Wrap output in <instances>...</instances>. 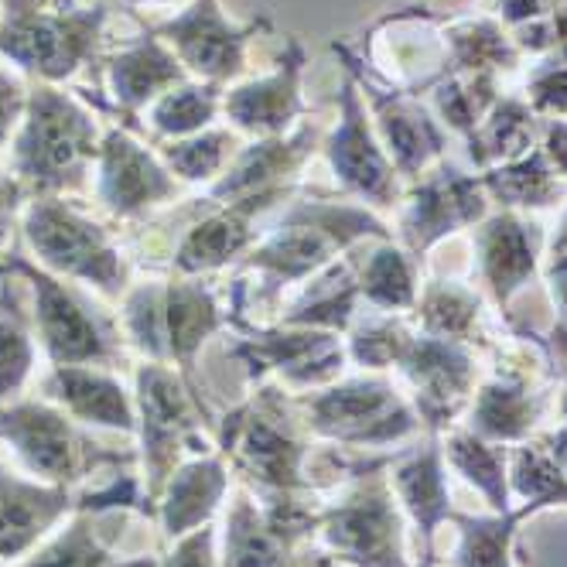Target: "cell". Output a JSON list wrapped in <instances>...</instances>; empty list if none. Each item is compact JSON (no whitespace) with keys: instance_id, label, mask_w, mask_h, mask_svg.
I'll list each match as a JSON object with an SVG mask.
<instances>
[{"instance_id":"cell-1","label":"cell","mask_w":567,"mask_h":567,"mask_svg":"<svg viewBox=\"0 0 567 567\" xmlns=\"http://www.w3.org/2000/svg\"><path fill=\"white\" fill-rule=\"evenodd\" d=\"M390 236V223L362 202L301 188L284 216L264 229L257 247L233 267L229 311H247L257 298L277 305L359 243Z\"/></svg>"},{"instance_id":"cell-2","label":"cell","mask_w":567,"mask_h":567,"mask_svg":"<svg viewBox=\"0 0 567 567\" xmlns=\"http://www.w3.org/2000/svg\"><path fill=\"white\" fill-rule=\"evenodd\" d=\"M311 441L295 393L274 380L250 383V393L216 421V449L236 485L260 503L321 493L311 472Z\"/></svg>"},{"instance_id":"cell-3","label":"cell","mask_w":567,"mask_h":567,"mask_svg":"<svg viewBox=\"0 0 567 567\" xmlns=\"http://www.w3.org/2000/svg\"><path fill=\"white\" fill-rule=\"evenodd\" d=\"M103 141L100 113L69 86L31 83L28 110L11 141V175L28 198L93 192V168Z\"/></svg>"},{"instance_id":"cell-4","label":"cell","mask_w":567,"mask_h":567,"mask_svg":"<svg viewBox=\"0 0 567 567\" xmlns=\"http://www.w3.org/2000/svg\"><path fill=\"white\" fill-rule=\"evenodd\" d=\"M116 308L127 346L147 362H168L192 386H198L202 349L229 326V305H223L209 277H144L131 284Z\"/></svg>"},{"instance_id":"cell-5","label":"cell","mask_w":567,"mask_h":567,"mask_svg":"<svg viewBox=\"0 0 567 567\" xmlns=\"http://www.w3.org/2000/svg\"><path fill=\"white\" fill-rule=\"evenodd\" d=\"M18 233L28 257L55 277H65L96 298L120 305L131 291L134 260L120 236L69 195H38L21 209Z\"/></svg>"},{"instance_id":"cell-6","label":"cell","mask_w":567,"mask_h":567,"mask_svg":"<svg viewBox=\"0 0 567 567\" xmlns=\"http://www.w3.org/2000/svg\"><path fill=\"white\" fill-rule=\"evenodd\" d=\"M386 462L336 465V478L318 506L315 540L349 567H414L403 516Z\"/></svg>"},{"instance_id":"cell-7","label":"cell","mask_w":567,"mask_h":567,"mask_svg":"<svg viewBox=\"0 0 567 567\" xmlns=\"http://www.w3.org/2000/svg\"><path fill=\"white\" fill-rule=\"evenodd\" d=\"M106 4H42L4 0L0 8V59L28 83L72 86L103 59Z\"/></svg>"},{"instance_id":"cell-8","label":"cell","mask_w":567,"mask_h":567,"mask_svg":"<svg viewBox=\"0 0 567 567\" xmlns=\"http://www.w3.org/2000/svg\"><path fill=\"white\" fill-rule=\"evenodd\" d=\"M137 403V462L147 516L168 475L192 455L216 452V417L206 411L202 390L168 362L141 359L134 370Z\"/></svg>"},{"instance_id":"cell-9","label":"cell","mask_w":567,"mask_h":567,"mask_svg":"<svg viewBox=\"0 0 567 567\" xmlns=\"http://www.w3.org/2000/svg\"><path fill=\"white\" fill-rule=\"evenodd\" d=\"M301 421L315 441L339 452H380L414 441L424 424L390 373L342 377L321 390L295 393Z\"/></svg>"},{"instance_id":"cell-10","label":"cell","mask_w":567,"mask_h":567,"mask_svg":"<svg viewBox=\"0 0 567 567\" xmlns=\"http://www.w3.org/2000/svg\"><path fill=\"white\" fill-rule=\"evenodd\" d=\"M14 270L28 284L34 339L49 367H113L120 362V321L93 308L86 288L49 274L14 250Z\"/></svg>"},{"instance_id":"cell-11","label":"cell","mask_w":567,"mask_h":567,"mask_svg":"<svg viewBox=\"0 0 567 567\" xmlns=\"http://www.w3.org/2000/svg\"><path fill=\"white\" fill-rule=\"evenodd\" d=\"M229 329V355L243 362L250 383L274 380L291 393H308L342 380L349 370L346 336L339 332L280 326V321H254L239 311H229L226 332Z\"/></svg>"},{"instance_id":"cell-12","label":"cell","mask_w":567,"mask_h":567,"mask_svg":"<svg viewBox=\"0 0 567 567\" xmlns=\"http://www.w3.org/2000/svg\"><path fill=\"white\" fill-rule=\"evenodd\" d=\"M86 431L45 396H18L0 408V444L14 455L18 468L65 489H79L93 472L120 462Z\"/></svg>"},{"instance_id":"cell-13","label":"cell","mask_w":567,"mask_h":567,"mask_svg":"<svg viewBox=\"0 0 567 567\" xmlns=\"http://www.w3.org/2000/svg\"><path fill=\"white\" fill-rule=\"evenodd\" d=\"M332 52H336L342 72L355 83L362 103H367L373 131H377L380 144L386 147L393 168L400 172L403 182L421 178L427 168L437 165V161H444L449 131L437 124V116L417 93L390 83L380 69H370L367 52L352 49L349 42H339L336 38Z\"/></svg>"},{"instance_id":"cell-14","label":"cell","mask_w":567,"mask_h":567,"mask_svg":"<svg viewBox=\"0 0 567 567\" xmlns=\"http://www.w3.org/2000/svg\"><path fill=\"white\" fill-rule=\"evenodd\" d=\"M301 188L305 182L264 188V192L243 195L233 202H219V206H202V202H195L192 219L185 223L168 260L172 274L213 277L226 267H236L264 236V219L274 209L288 206Z\"/></svg>"},{"instance_id":"cell-15","label":"cell","mask_w":567,"mask_h":567,"mask_svg":"<svg viewBox=\"0 0 567 567\" xmlns=\"http://www.w3.org/2000/svg\"><path fill=\"white\" fill-rule=\"evenodd\" d=\"M489 213L493 198L482 175L444 157L403 188L396 206V243L414 260H424L437 243L475 229Z\"/></svg>"},{"instance_id":"cell-16","label":"cell","mask_w":567,"mask_h":567,"mask_svg":"<svg viewBox=\"0 0 567 567\" xmlns=\"http://www.w3.org/2000/svg\"><path fill=\"white\" fill-rule=\"evenodd\" d=\"M336 110H339L336 124H332V131H326L321 154L329 161V172H332L339 192L352 202H362V206L377 209L380 216L396 213L408 182H403L400 172L393 168L386 147L380 144V137L373 131L370 110L346 72L339 79Z\"/></svg>"},{"instance_id":"cell-17","label":"cell","mask_w":567,"mask_h":567,"mask_svg":"<svg viewBox=\"0 0 567 567\" xmlns=\"http://www.w3.org/2000/svg\"><path fill=\"white\" fill-rule=\"evenodd\" d=\"M270 28L274 21L267 14L233 21L223 0H188L168 21L151 24V31L178 55L192 79L216 83L223 90L247 75L250 45Z\"/></svg>"},{"instance_id":"cell-18","label":"cell","mask_w":567,"mask_h":567,"mask_svg":"<svg viewBox=\"0 0 567 567\" xmlns=\"http://www.w3.org/2000/svg\"><path fill=\"white\" fill-rule=\"evenodd\" d=\"M93 195L110 219L141 223L182 202L185 185L168 172L151 141L124 124H106L93 168Z\"/></svg>"},{"instance_id":"cell-19","label":"cell","mask_w":567,"mask_h":567,"mask_svg":"<svg viewBox=\"0 0 567 567\" xmlns=\"http://www.w3.org/2000/svg\"><path fill=\"white\" fill-rule=\"evenodd\" d=\"M131 509L147 513L141 475H113L103 489L83 493L79 509L59 530L11 567H116L113 544ZM127 567H154V560H134Z\"/></svg>"},{"instance_id":"cell-20","label":"cell","mask_w":567,"mask_h":567,"mask_svg":"<svg viewBox=\"0 0 567 567\" xmlns=\"http://www.w3.org/2000/svg\"><path fill=\"white\" fill-rule=\"evenodd\" d=\"M393 373L414 403L424 434H444L465 417L485 367L482 349L417 332Z\"/></svg>"},{"instance_id":"cell-21","label":"cell","mask_w":567,"mask_h":567,"mask_svg":"<svg viewBox=\"0 0 567 567\" xmlns=\"http://www.w3.org/2000/svg\"><path fill=\"white\" fill-rule=\"evenodd\" d=\"M547 247V226L530 213L493 209L472 229V274L503 321H509V305L540 277Z\"/></svg>"},{"instance_id":"cell-22","label":"cell","mask_w":567,"mask_h":567,"mask_svg":"<svg viewBox=\"0 0 567 567\" xmlns=\"http://www.w3.org/2000/svg\"><path fill=\"white\" fill-rule=\"evenodd\" d=\"M305 72H308V49L298 34H291L270 72L254 79L243 75L239 83L226 86L223 120L247 141L291 134L308 116Z\"/></svg>"},{"instance_id":"cell-23","label":"cell","mask_w":567,"mask_h":567,"mask_svg":"<svg viewBox=\"0 0 567 567\" xmlns=\"http://www.w3.org/2000/svg\"><path fill=\"white\" fill-rule=\"evenodd\" d=\"M185 79L192 75L185 72L178 55L151 28L100 59V83L110 100L106 110L120 116V124L131 131H137V120L154 100L182 86Z\"/></svg>"},{"instance_id":"cell-24","label":"cell","mask_w":567,"mask_h":567,"mask_svg":"<svg viewBox=\"0 0 567 567\" xmlns=\"http://www.w3.org/2000/svg\"><path fill=\"white\" fill-rule=\"evenodd\" d=\"M386 475L403 516L417 534V560H437V530L455 513L441 434H424L421 444L393 452Z\"/></svg>"},{"instance_id":"cell-25","label":"cell","mask_w":567,"mask_h":567,"mask_svg":"<svg viewBox=\"0 0 567 567\" xmlns=\"http://www.w3.org/2000/svg\"><path fill=\"white\" fill-rule=\"evenodd\" d=\"M321 141H326V127L315 124V120H305L291 134L247 141L233 157V165L223 172V178L202 188L198 202L202 206H219V202H233L264 188L301 185V172L321 151Z\"/></svg>"},{"instance_id":"cell-26","label":"cell","mask_w":567,"mask_h":567,"mask_svg":"<svg viewBox=\"0 0 567 567\" xmlns=\"http://www.w3.org/2000/svg\"><path fill=\"white\" fill-rule=\"evenodd\" d=\"M83 493L31 478L0 462V567L28 557L79 509Z\"/></svg>"},{"instance_id":"cell-27","label":"cell","mask_w":567,"mask_h":567,"mask_svg":"<svg viewBox=\"0 0 567 567\" xmlns=\"http://www.w3.org/2000/svg\"><path fill=\"white\" fill-rule=\"evenodd\" d=\"M38 396L52 400L90 431L137 434L134 386L120 380L113 367H49L38 380Z\"/></svg>"},{"instance_id":"cell-28","label":"cell","mask_w":567,"mask_h":567,"mask_svg":"<svg viewBox=\"0 0 567 567\" xmlns=\"http://www.w3.org/2000/svg\"><path fill=\"white\" fill-rule=\"evenodd\" d=\"M229 489H233V472L219 449L206 455H192L168 475L165 489L154 499L151 516L157 519L161 534L172 544L198 530V526L216 523Z\"/></svg>"},{"instance_id":"cell-29","label":"cell","mask_w":567,"mask_h":567,"mask_svg":"<svg viewBox=\"0 0 567 567\" xmlns=\"http://www.w3.org/2000/svg\"><path fill=\"white\" fill-rule=\"evenodd\" d=\"M362 247V243H359ZM359 247L321 267L315 277H308L291 305H280V315L270 321L280 326H301V329H321L346 336L355 318L362 315V295H359Z\"/></svg>"},{"instance_id":"cell-30","label":"cell","mask_w":567,"mask_h":567,"mask_svg":"<svg viewBox=\"0 0 567 567\" xmlns=\"http://www.w3.org/2000/svg\"><path fill=\"white\" fill-rule=\"evenodd\" d=\"M485 295L475 284L455 280V277H431L421 280L417 305L411 311L417 332L434 339L465 342L485 352L493 339L485 336Z\"/></svg>"},{"instance_id":"cell-31","label":"cell","mask_w":567,"mask_h":567,"mask_svg":"<svg viewBox=\"0 0 567 567\" xmlns=\"http://www.w3.org/2000/svg\"><path fill=\"white\" fill-rule=\"evenodd\" d=\"M421 260L400 247L396 236L370 239L359 247V295L362 308L411 315L421 291Z\"/></svg>"},{"instance_id":"cell-32","label":"cell","mask_w":567,"mask_h":567,"mask_svg":"<svg viewBox=\"0 0 567 567\" xmlns=\"http://www.w3.org/2000/svg\"><path fill=\"white\" fill-rule=\"evenodd\" d=\"M38 352L42 349L34 339L31 295L14 270L0 277V408L24 396L38 367Z\"/></svg>"},{"instance_id":"cell-33","label":"cell","mask_w":567,"mask_h":567,"mask_svg":"<svg viewBox=\"0 0 567 567\" xmlns=\"http://www.w3.org/2000/svg\"><path fill=\"white\" fill-rule=\"evenodd\" d=\"M544 116L523 100V93H503L482 124L465 137V154L475 172H489L506 161L530 154L540 144Z\"/></svg>"},{"instance_id":"cell-34","label":"cell","mask_w":567,"mask_h":567,"mask_svg":"<svg viewBox=\"0 0 567 567\" xmlns=\"http://www.w3.org/2000/svg\"><path fill=\"white\" fill-rule=\"evenodd\" d=\"M295 550L267 523L254 493L233 482L219 523V564L223 567H284Z\"/></svg>"},{"instance_id":"cell-35","label":"cell","mask_w":567,"mask_h":567,"mask_svg":"<svg viewBox=\"0 0 567 567\" xmlns=\"http://www.w3.org/2000/svg\"><path fill=\"white\" fill-rule=\"evenodd\" d=\"M441 49L449 72H493L509 75L523 65V52L513 42V31L493 14H468L441 21Z\"/></svg>"},{"instance_id":"cell-36","label":"cell","mask_w":567,"mask_h":567,"mask_svg":"<svg viewBox=\"0 0 567 567\" xmlns=\"http://www.w3.org/2000/svg\"><path fill=\"white\" fill-rule=\"evenodd\" d=\"M441 449L449 472L462 475L482 496V503L489 506V513H509L516 506L509 493V444L485 441L468 427L455 424L441 434Z\"/></svg>"},{"instance_id":"cell-37","label":"cell","mask_w":567,"mask_h":567,"mask_svg":"<svg viewBox=\"0 0 567 567\" xmlns=\"http://www.w3.org/2000/svg\"><path fill=\"white\" fill-rule=\"evenodd\" d=\"M482 185L493 198V209H513V213H544L567 202V178H560L540 147L523 154L506 165H496L489 172H478Z\"/></svg>"},{"instance_id":"cell-38","label":"cell","mask_w":567,"mask_h":567,"mask_svg":"<svg viewBox=\"0 0 567 567\" xmlns=\"http://www.w3.org/2000/svg\"><path fill=\"white\" fill-rule=\"evenodd\" d=\"M223 96L226 90L216 83H202V79H185L182 86L168 90L161 100H154L144 110V127L154 141H178L192 137L219 124L223 116Z\"/></svg>"},{"instance_id":"cell-39","label":"cell","mask_w":567,"mask_h":567,"mask_svg":"<svg viewBox=\"0 0 567 567\" xmlns=\"http://www.w3.org/2000/svg\"><path fill=\"white\" fill-rule=\"evenodd\" d=\"M530 519L523 506L509 513H452L455 526V554L452 567H516V537L519 526Z\"/></svg>"},{"instance_id":"cell-40","label":"cell","mask_w":567,"mask_h":567,"mask_svg":"<svg viewBox=\"0 0 567 567\" xmlns=\"http://www.w3.org/2000/svg\"><path fill=\"white\" fill-rule=\"evenodd\" d=\"M509 493L530 519L544 509H567V472L557 465L544 434L509 449Z\"/></svg>"},{"instance_id":"cell-41","label":"cell","mask_w":567,"mask_h":567,"mask_svg":"<svg viewBox=\"0 0 567 567\" xmlns=\"http://www.w3.org/2000/svg\"><path fill=\"white\" fill-rule=\"evenodd\" d=\"M243 144H247V137L236 134L229 124L226 127L216 124L209 131L178 141H154L161 161H165L168 172L185 188H209L216 178H223V172L233 165V157L239 154Z\"/></svg>"},{"instance_id":"cell-42","label":"cell","mask_w":567,"mask_h":567,"mask_svg":"<svg viewBox=\"0 0 567 567\" xmlns=\"http://www.w3.org/2000/svg\"><path fill=\"white\" fill-rule=\"evenodd\" d=\"M503 96V75L493 72H449L441 83L431 86V113L437 116V124L455 134L468 137L482 116L496 106Z\"/></svg>"},{"instance_id":"cell-43","label":"cell","mask_w":567,"mask_h":567,"mask_svg":"<svg viewBox=\"0 0 567 567\" xmlns=\"http://www.w3.org/2000/svg\"><path fill=\"white\" fill-rule=\"evenodd\" d=\"M417 326L411 315H390V311H362L355 326L346 332L349 367L362 373H390L400 367L403 352L411 349Z\"/></svg>"},{"instance_id":"cell-44","label":"cell","mask_w":567,"mask_h":567,"mask_svg":"<svg viewBox=\"0 0 567 567\" xmlns=\"http://www.w3.org/2000/svg\"><path fill=\"white\" fill-rule=\"evenodd\" d=\"M540 277L547 284V295L554 305V326L547 332V346H550V355H554V367H557L560 380H567V202L560 209L557 226L547 229Z\"/></svg>"},{"instance_id":"cell-45","label":"cell","mask_w":567,"mask_h":567,"mask_svg":"<svg viewBox=\"0 0 567 567\" xmlns=\"http://www.w3.org/2000/svg\"><path fill=\"white\" fill-rule=\"evenodd\" d=\"M523 100L540 116H567V45L534 59L523 79Z\"/></svg>"},{"instance_id":"cell-46","label":"cell","mask_w":567,"mask_h":567,"mask_svg":"<svg viewBox=\"0 0 567 567\" xmlns=\"http://www.w3.org/2000/svg\"><path fill=\"white\" fill-rule=\"evenodd\" d=\"M154 567H223L219 564V523H206L198 530L168 544Z\"/></svg>"},{"instance_id":"cell-47","label":"cell","mask_w":567,"mask_h":567,"mask_svg":"<svg viewBox=\"0 0 567 567\" xmlns=\"http://www.w3.org/2000/svg\"><path fill=\"white\" fill-rule=\"evenodd\" d=\"M28 93H31L28 79L0 59V147H8L14 141L28 110Z\"/></svg>"},{"instance_id":"cell-48","label":"cell","mask_w":567,"mask_h":567,"mask_svg":"<svg viewBox=\"0 0 567 567\" xmlns=\"http://www.w3.org/2000/svg\"><path fill=\"white\" fill-rule=\"evenodd\" d=\"M24 202H28V192L21 188V182L11 172L0 168V254H8V247H11Z\"/></svg>"},{"instance_id":"cell-49","label":"cell","mask_w":567,"mask_h":567,"mask_svg":"<svg viewBox=\"0 0 567 567\" xmlns=\"http://www.w3.org/2000/svg\"><path fill=\"white\" fill-rule=\"evenodd\" d=\"M564 4L567 0H493V18H499L509 31H516L523 24L554 14Z\"/></svg>"},{"instance_id":"cell-50","label":"cell","mask_w":567,"mask_h":567,"mask_svg":"<svg viewBox=\"0 0 567 567\" xmlns=\"http://www.w3.org/2000/svg\"><path fill=\"white\" fill-rule=\"evenodd\" d=\"M544 157L550 161V168L567 178V116H544L540 127V144Z\"/></svg>"},{"instance_id":"cell-51","label":"cell","mask_w":567,"mask_h":567,"mask_svg":"<svg viewBox=\"0 0 567 567\" xmlns=\"http://www.w3.org/2000/svg\"><path fill=\"white\" fill-rule=\"evenodd\" d=\"M557 414H560V424H557V431L544 434V441H547V449L554 452L557 465L567 472V380H564V390L557 396Z\"/></svg>"},{"instance_id":"cell-52","label":"cell","mask_w":567,"mask_h":567,"mask_svg":"<svg viewBox=\"0 0 567 567\" xmlns=\"http://www.w3.org/2000/svg\"><path fill=\"white\" fill-rule=\"evenodd\" d=\"M120 4H127V8H178V4H188V0H120Z\"/></svg>"},{"instance_id":"cell-53","label":"cell","mask_w":567,"mask_h":567,"mask_svg":"<svg viewBox=\"0 0 567 567\" xmlns=\"http://www.w3.org/2000/svg\"><path fill=\"white\" fill-rule=\"evenodd\" d=\"M414 567H441L437 560H414Z\"/></svg>"},{"instance_id":"cell-54","label":"cell","mask_w":567,"mask_h":567,"mask_svg":"<svg viewBox=\"0 0 567 567\" xmlns=\"http://www.w3.org/2000/svg\"><path fill=\"white\" fill-rule=\"evenodd\" d=\"M42 4H55V0H42ZM59 4H75V0H59Z\"/></svg>"}]
</instances>
